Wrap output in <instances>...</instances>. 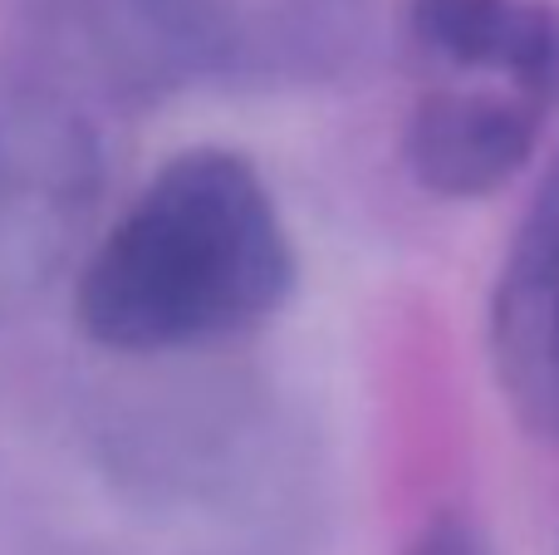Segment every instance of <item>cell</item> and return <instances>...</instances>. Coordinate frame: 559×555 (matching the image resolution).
Here are the masks:
<instances>
[{
  "label": "cell",
  "mask_w": 559,
  "mask_h": 555,
  "mask_svg": "<svg viewBox=\"0 0 559 555\" xmlns=\"http://www.w3.org/2000/svg\"><path fill=\"white\" fill-rule=\"evenodd\" d=\"M104 187V153L64 88L0 74V324L79 251Z\"/></svg>",
  "instance_id": "3"
},
{
  "label": "cell",
  "mask_w": 559,
  "mask_h": 555,
  "mask_svg": "<svg viewBox=\"0 0 559 555\" xmlns=\"http://www.w3.org/2000/svg\"><path fill=\"white\" fill-rule=\"evenodd\" d=\"M550 114L491 84L437 79L403 123V163L417 187L447 202H481L531 167Z\"/></svg>",
  "instance_id": "4"
},
{
  "label": "cell",
  "mask_w": 559,
  "mask_h": 555,
  "mask_svg": "<svg viewBox=\"0 0 559 555\" xmlns=\"http://www.w3.org/2000/svg\"><path fill=\"white\" fill-rule=\"evenodd\" d=\"M491 364L525 428L559 442V157L525 206L496 281Z\"/></svg>",
  "instance_id": "5"
},
{
  "label": "cell",
  "mask_w": 559,
  "mask_h": 555,
  "mask_svg": "<svg viewBox=\"0 0 559 555\" xmlns=\"http://www.w3.org/2000/svg\"><path fill=\"white\" fill-rule=\"evenodd\" d=\"M403 35L432 79L491 84L559 114V5L550 0H407Z\"/></svg>",
  "instance_id": "6"
},
{
  "label": "cell",
  "mask_w": 559,
  "mask_h": 555,
  "mask_svg": "<svg viewBox=\"0 0 559 555\" xmlns=\"http://www.w3.org/2000/svg\"><path fill=\"white\" fill-rule=\"evenodd\" d=\"M295 236L271 182L231 147L173 153L79 261V330L114 354H182L275 320Z\"/></svg>",
  "instance_id": "1"
},
{
  "label": "cell",
  "mask_w": 559,
  "mask_h": 555,
  "mask_svg": "<svg viewBox=\"0 0 559 555\" xmlns=\"http://www.w3.org/2000/svg\"><path fill=\"white\" fill-rule=\"evenodd\" d=\"M364 39L368 0H39L49 64L108 98L329 84Z\"/></svg>",
  "instance_id": "2"
},
{
  "label": "cell",
  "mask_w": 559,
  "mask_h": 555,
  "mask_svg": "<svg viewBox=\"0 0 559 555\" xmlns=\"http://www.w3.org/2000/svg\"><path fill=\"white\" fill-rule=\"evenodd\" d=\"M403 555H491L481 541V531L462 517H437L432 527H423L407 541Z\"/></svg>",
  "instance_id": "7"
}]
</instances>
